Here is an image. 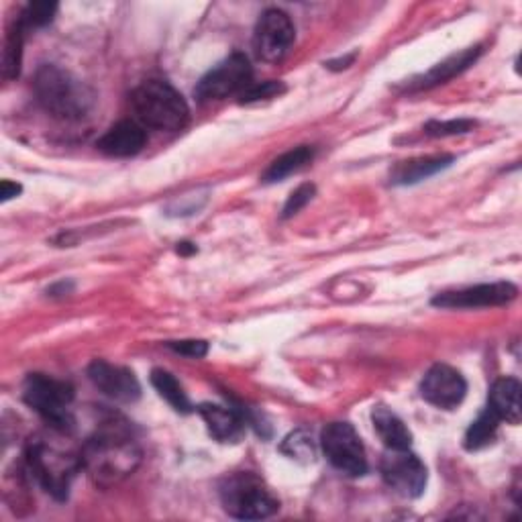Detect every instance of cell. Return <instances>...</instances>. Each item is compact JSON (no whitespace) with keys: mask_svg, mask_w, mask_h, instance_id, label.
I'll return each mask as SVG.
<instances>
[{"mask_svg":"<svg viewBox=\"0 0 522 522\" xmlns=\"http://www.w3.org/2000/svg\"><path fill=\"white\" fill-rule=\"evenodd\" d=\"M25 469L31 482L58 502L68 500L72 482L82 469L80 453L49 443L47 439H31L25 449Z\"/></svg>","mask_w":522,"mask_h":522,"instance_id":"3","label":"cell"},{"mask_svg":"<svg viewBox=\"0 0 522 522\" xmlns=\"http://www.w3.org/2000/svg\"><path fill=\"white\" fill-rule=\"evenodd\" d=\"M284 84L276 82V80H268L261 84H251L247 90L241 92V102H257V100H268V98H276L284 92Z\"/></svg>","mask_w":522,"mask_h":522,"instance_id":"28","label":"cell"},{"mask_svg":"<svg viewBox=\"0 0 522 522\" xmlns=\"http://www.w3.org/2000/svg\"><path fill=\"white\" fill-rule=\"evenodd\" d=\"M476 121L469 119H455V121H431L425 125V133L431 137H451L474 131Z\"/></svg>","mask_w":522,"mask_h":522,"instance_id":"26","label":"cell"},{"mask_svg":"<svg viewBox=\"0 0 522 522\" xmlns=\"http://www.w3.org/2000/svg\"><path fill=\"white\" fill-rule=\"evenodd\" d=\"M372 423L388 449H410L412 435L398 414L386 406H376L372 412Z\"/></svg>","mask_w":522,"mask_h":522,"instance_id":"19","label":"cell"},{"mask_svg":"<svg viewBox=\"0 0 522 522\" xmlns=\"http://www.w3.org/2000/svg\"><path fill=\"white\" fill-rule=\"evenodd\" d=\"M480 54H482V47H469V49L461 51V54H455V56L447 58L445 62L437 64L433 70H429V72L423 74L421 78L412 80L410 90H427V88H433V86H439V84L449 82L451 78L459 76V74L465 72L469 66L476 64V60L480 58Z\"/></svg>","mask_w":522,"mask_h":522,"instance_id":"16","label":"cell"},{"mask_svg":"<svg viewBox=\"0 0 522 522\" xmlns=\"http://www.w3.org/2000/svg\"><path fill=\"white\" fill-rule=\"evenodd\" d=\"M488 408L498 416L500 423L506 421L510 425H518L522 419L520 408V384L516 378H500L494 382L490 390Z\"/></svg>","mask_w":522,"mask_h":522,"instance_id":"17","label":"cell"},{"mask_svg":"<svg viewBox=\"0 0 522 522\" xmlns=\"http://www.w3.org/2000/svg\"><path fill=\"white\" fill-rule=\"evenodd\" d=\"M518 290L510 282H494V284H478L463 290L441 292L433 298V304L439 308H484V306H500L508 304L516 298Z\"/></svg>","mask_w":522,"mask_h":522,"instance_id":"11","label":"cell"},{"mask_svg":"<svg viewBox=\"0 0 522 522\" xmlns=\"http://www.w3.org/2000/svg\"><path fill=\"white\" fill-rule=\"evenodd\" d=\"M251 76H253V70H251L247 56H243L237 51V54H231L217 68H213L206 76H202L194 94L200 102L223 100L231 94L247 90L251 86Z\"/></svg>","mask_w":522,"mask_h":522,"instance_id":"9","label":"cell"},{"mask_svg":"<svg viewBox=\"0 0 522 522\" xmlns=\"http://www.w3.org/2000/svg\"><path fill=\"white\" fill-rule=\"evenodd\" d=\"M198 414L206 423L208 433L221 443H237L245 433V419L235 408L221 404H200Z\"/></svg>","mask_w":522,"mask_h":522,"instance_id":"15","label":"cell"},{"mask_svg":"<svg viewBox=\"0 0 522 522\" xmlns=\"http://www.w3.org/2000/svg\"><path fill=\"white\" fill-rule=\"evenodd\" d=\"M312 160H315V149H312V147L302 145V147L290 149L270 164V168L264 172V178H261V180H264L266 184L282 182L288 176L304 170Z\"/></svg>","mask_w":522,"mask_h":522,"instance_id":"20","label":"cell"},{"mask_svg":"<svg viewBox=\"0 0 522 522\" xmlns=\"http://www.w3.org/2000/svg\"><path fill=\"white\" fill-rule=\"evenodd\" d=\"M282 453H286L290 459L300 463H312L317 455V445L306 431H294L290 433L282 443Z\"/></svg>","mask_w":522,"mask_h":522,"instance_id":"23","label":"cell"},{"mask_svg":"<svg viewBox=\"0 0 522 522\" xmlns=\"http://www.w3.org/2000/svg\"><path fill=\"white\" fill-rule=\"evenodd\" d=\"M421 394L429 404L437 408L455 410L467 394V382L451 365L437 363L425 374Z\"/></svg>","mask_w":522,"mask_h":522,"instance_id":"12","label":"cell"},{"mask_svg":"<svg viewBox=\"0 0 522 522\" xmlns=\"http://www.w3.org/2000/svg\"><path fill=\"white\" fill-rule=\"evenodd\" d=\"M453 155H427V158H414L408 162H402L394 168L392 172V184L398 186H408V184H416L421 180H427L435 174H439L441 170L449 168L453 164Z\"/></svg>","mask_w":522,"mask_h":522,"instance_id":"18","label":"cell"},{"mask_svg":"<svg viewBox=\"0 0 522 522\" xmlns=\"http://www.w3.org/2000/svg\"><path fill=\"white\" fill-rule=\"evenodd\" d=\"M321 447L329 463L341 474L359 478L368 474V457L363 443L349 423H331L321 435Z\"/></svg>","mask_w":522,"mask_h":522,"instance_id":"7","label":"cell"},{"mask_svg":"<svg viewBox=\"0 0 522 522\" xmlns=\"http://www.w3.org/2000/svg\"><path fill=\"white\" fill-rule=\"evenodd\" d=\"M194 251H196V247L192 243H178V253L188 255V253H194Z\"/></svg>","mask_w":522,"mask_h":522,"instance_id":"31","label":"cell"},{"mask_svg":"<svg viewBox=\"0 0 522 522\" xmlns=\"http://www.w3.org/2000/svg\"><path fill=\"white\" fill-rule=\"evenodd\" d=\"M145 127L137 121H119L104 133L96 147L111 158H133L145 147Z\"/></svg>","mask_w":522,"mask_h":522,"instance_id":"14","label":"cell"},{"mask_svg":"<svg viewBox=\"0 0 522 522\" xmlns=\"http://www.w3.org/2000/svg\"><path fill=\"white\" fill-rule=\"evenodd\" d=\"M19 194H21V186L17 182L3 180V184H0V200L3 202H9L11 198H15Z\"/></svg>","mask_w":522,"mask_h":522,"instance_id":"30","label":"cell"},{"mask_svg":"<svg viewBox=\"0 0 522 522\" xmlns=\"http://www.w3.org/2000/svg\"><path fill=\"white\" fill-rule=\"evenodd\" d=\"M168 347L180 355L192 357V359H200L208 353V343L200 341V339H186V341H170Z\"/></svg>","mask_w":522,"mask_h":522,"instance_id":"29","label":"cell"},{"mask_svg":"<svg viewBox=\"0 0 522 522\" xmlns=\"http://www.w3.org/2000/svg\"><path fill=\"white\" fill-rule=\"evenodd\" d=\"M33 90L41 109L66 123L86 119L96 104L94 90L60 66H41L35 74Z\"/></svg>","mask_w":522,"mask_h":522,"instance_id":"2","label":"cell"},{"mask_svg":"<svg viewBox=\"0 0 522 522\" xmlns=\"http://www.w3.org/2000/svg\"><path fill=\"white\" fill-rule=\"evenodd\" d=\"M223 508L239 520H261L272 516L280 502L255 474L241 472L223 480L219 488Z\"/></svg>","mask_w":522,"mask_h":522,"instance_id":"6","label":"cell"},{"mask_svg":"<svg viewBox=\"0 0 522 522\" xmlns=\"http://www.w3.org/2000/svg\"><path fill=\"white\" fill-rule=\"evenodd\" d=\"M131 104L137 121L155 131H180L190 117L184 96L164 80L143 82L135 88Z\"/></svg>","mask_w":522,"mask_h":522,"instance_id":"4","label":"cell"},{"mask_svg":"<svg viewBox=\"0 0 522 522\" xmlns=\"http://www.w3.org/2000/svg\"><path fill=\"white\" fill-rule=\"evenodd\" d=\"M151 384L176 412H182V414L192 412V404H190L182 384L170 372L153 370L151 372Z\"/></svg>","mask_w":522,"mask_h":522,"instance_id":"21","label":"cell"},{"mask_svg":"<svg viewBox=\"0 0 522 522\" xmlns=\"http://www.w3.org/2000/svg\"><path fill=\"white\" fill-rule=\"evenodd\" d=\"M498 427H500V419L490 408H486L478 416V419L472 423V427L467 429L465 439H463L465 441V449L480 451V449L488 447L490 443H494Z\"/></svg>","mask_w":522,"mask_h":522,"instance_id":"22","label":"cell"},{"mask_svg":"<svg viewBox=\"0 0 522 522\" xmlns=\"http://www.w3.org/2000/svg\"><path fill=\"white\" fill-rule=\"evenodd\" d=\"M380 474L388 488L404 498H419L427 488V467L408 449H388L380 461Z\"/></svg>","mask_w":522,"mask_h":522,"instance_id":"8","label":"cell"},{"mask_svg":"<svg viewBox=\"0 0 522 522\" xmlns=\"http://www.w3.org/2000/svg\"><path fill=\"white\" fill-rule=\"evenodd\" d=\"M23 33H25V29L17 23L15 29L7 37L5 51H3V72H5V78L19 76L21 60H23Z\"/></svg>","mask_w":522,"mask_h":522,"instance_id":"24","label":"cell"},{"mask_svg":"<svg viewBox=\"0 0 522 522\" xmlns=\"http://www.w3.org/2000/svg\"><path fill=\"white\" fill-rule=\"evenodd\" d=\"M56 13H58V5L56 3H33V5H29L23 11V15H21V19L17 23L25 31L27 29H37V27H43V25L54 21Z\"/></svg>","mask_w":522,"mask_h":522,"instance_id":"25","label":"cell"},{"mask_svg":"<svg viewBox=\"0 0 522 522\" xmlns=\"http://www.w3.org/2000/svg\"><path fill=\"white\" fill-rule=\"evenodd\" d=\"M23 400L41 419L58 433H68L74 427L72 402L74 388L62 380L45 374H31L23 386Z\"/></svg>","mask_w":522,"mask_h":522,"instance_id":"5","label":"cell"},{"mask_svg":"<svg viewBox=\"0 0 522 522\" xmlns=\"http://www.w3.org/2000/svg\"><path fill=\"white\" fill-rule=\"evenodd\" d=\"M82 469L88 478L100 486L111 488L129 478L141 463V449L125 423L111 419L80 449Z\"/></svg>","mask_w":522,"mask_h":522,"instance_id":"1","label":"cell"},{"mask_svg":"<svg viewBox=\"0 0 522 522\" xmlns=\"http://www.w3.org/2000/svg\"><path fill=\"white\" fill-rule=\"evenodd\" d=\"M315 192H317V188L312 186V184H302V186H298V188L288 196V200H286V204H284L282 219H290V217L298 215V213L302 211V208L312 200V196H315Z\"/></svg>","mask_w":522,"mask_h":522,"instance_id":"27","label":"cell"},{"mask_svg":"<svg viewBox=\"0 0 522 522\" xmlns=\"http://www.w3.org/2000/svg\"><path fill=\"white\" fill-rule=\"evenodd\" d=\"M296 37V29L288 13L280 9H268L261 13L255 35H253V49L261 62L276 64L284 60V56L290 51Z\"/></svg>","mask_w":522,"mask_h":522,"instance_id":"10","label":"cell"},{"mask_svg":"<svg viewBox=\"0 0 522 522\" xmlns=\"http://www.w3.org/2000/svg\"><path fill=\"white\" fill-rule=\"evenodd\" d=\"M88 378L104 396L117 402H135L141 396V386L135 374L121 365L96 359L90 363Z\"/></svg>","mask_w":522,"mask_h":522,"instance_id":"13","label":"cell"}]
</instances>
